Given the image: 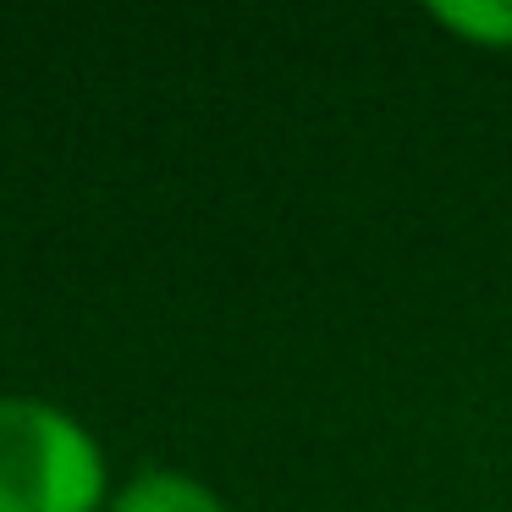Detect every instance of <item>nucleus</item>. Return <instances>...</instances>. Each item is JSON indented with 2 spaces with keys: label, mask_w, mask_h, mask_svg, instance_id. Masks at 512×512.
Returning a JSON list of instances; mask_svg holds the SVG:
<instances>
[{
  "label": "nucleus",
  "mask_w": 512,
  "mask_h": 512,
  "mask_svg": "<svg viewBox=\"0 0 512 512\" xmlns=\"http://www.w3.org/2000/svg\"><path fill=\"white\" fill-rule=\"evenodd\" d=\"M430 23L479 50H512V0H435Z\"/></svg>",
  "instance_id": "7ed1b4c3"
},
{
  "label": "nucleus",
  "mask_w": 512,
  "mask_h": 512,
  "mask_svg": "<svg viewBox=\"0 0 512 512\" xmlns=\"http://www.w3.org/2000/svg\"><path fill=\"white\" fill-rule=\"evenodd\" d=\"M105 512H232L215 485H204L188 468H138L122 479Z\"/></svg>",
  "instance_id": "f03ea898"
},
{
  "label": "nucleus",
  "mask_w": 512,
  "mask_h": 512,
  "mask_svg": "<svg viewBox=\"0 0 512 512\" xmlns=\"http://www.w3.org/2000/svg\"><path fill=\"white\" fill-rule=\"evenodd\" d=\"M111 496V457L78 413L0 391V512H105Z\"/></svg>",
  "instance_id": "f257e3e1"
}]
</instances>
